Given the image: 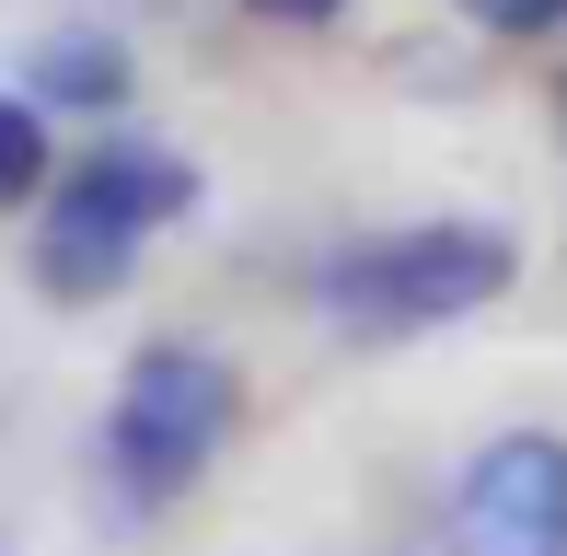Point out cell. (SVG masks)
<instances>
[{
	"mask_svg": "<svg viewBox=\"0 0 567 556\" xmlns=\"http://www.w3.org/2000/svg\"><path fill=\"white\" fill-rule=\"evenodd\" d=\"M522 278V244L498 220H405V233H371L348 256H324L313 301L348 337H429V325H463Z\"/></svg>",
	"mask_w": 567,
	"mask_h": 556,
	"instance_id": "cell-1",
	"label": "cell"
},
{
	"mask_svg": "<svg viewBox=\"0 0 567 556\" xmlns=\"http://www.w3.org/2000/svg\"><path fill=\"white\" fill-rule=\"evenodd\" d=\"M186 209H197V174L174 151H140V140L82 151L35 197V290L47 301H116L140 278V244L163 220H186Z\"/></svg>",
	"mask_w": 567,
	"mask_h": 556,
	"instance_id": "cell-2",
	"label": "cell"
},
{
	"mask_svg": "<svg viewBox=\"0 0 567 556\" xmlns=\"http://www.w3.org/2000/svg\"><path fill=\"white\" fill-rule=\"evenodd\" d=\"M231 360H209V348H140L105 406V464L127 498H186L197 475H209V452L231 441Z\"/></svg>",
	"mask_w": 567,
	"mask_h": 556,
	"instance_id": "cell-3",
	"label": "cell"
},
{
	"mask_svg": "<svg viewBox=\"0 0 567 556\" xmlns=\"http://www.w3.org/2000/svg\"><path fill=\"white\" fill-rule=\"evenodd\" d=\"M441 556H567V441L556 429H498L463 452Z\"/></svg>",
	"mask_w": 567,
	"mask_h": 556,
	"instance_id": "cell-4",
	"label": "cell"
},
{
	"mask_svg": "<svg viewBox=\"0 0 567 556\" xmlns=\"http://www.w3.org/2000/svg\"><path fill=\"white\" fill-rule=\"evenodd\" d=\"M127 47L105 35V23H59V35H35L23 47V93L35 105H82V116H105V105H127Z\"/></svg>",
	"mask_w": 567,
	"mask_h": 556,
	"instance_id": "cell-5",
	"label": "cell"
},
{
	"mask_svg": "<svg viewBox=\"0 0 567 556\" xmlns=\"http://www.w3.org/2000/svg\"><path fill=\"white\" fill-rule=\"evenodd\" d=\"M59 186V140H47V105L35 93H0V209H35Z\"/></svg>",
	"mask_w": 567,
	"mask_h": 556,
	"instance_id": "cell-6",
	"label": "cell"
},
{
	"mask_svg": "<svg viewBox=\"0 0 567 556\" xmlns=\"http://www.w3.org/2000/svg\"><path fill=\"white\" fill-rule=\"evenodd\" d=\"M463 23H486V35H556L567 0H463Z\"/></svg>",
	"mask_w": 567,
	"mask_h": 556,
	"instance_id": "cell-7",
	"label": "cell"
},
{
	"mask_svg": "<svg viewBox=\"0 0 567 556\" xmlns=\"http://www.w3.org/2000/svg\"><path fill=\"white\" fill-rule=\"evenodd\" d=\"M244 12H267V23H337L348 0H244Z\"/></svg>",
	"mask_w": 567,
	"mask_h": 556,
	"instance_id": "cell-8",
	"label": "cell"
},
{
	"mask_svg": "<svg viewBox=\"0 0 567 556\" xmlns=\"http://www.w3.org/2000/svg\"><path fill=\"white\" fill-rule=\"evenodd\" d=\"M0 556H12V545H0Z\"/></svg>",
	"mask_w": 567,
	"mask_h": 556,
	"instance_id": "cell-9",
	"label": "cell"
}]
</instances>
